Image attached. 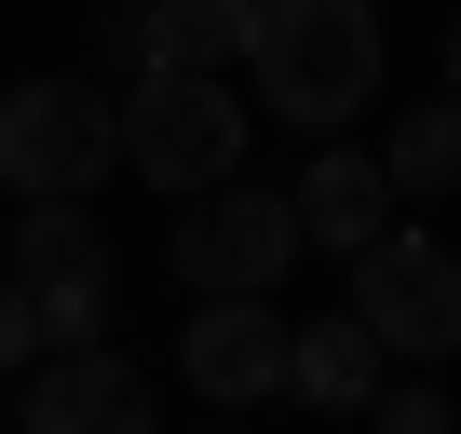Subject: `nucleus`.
<instances>
[{
  "label": "nucleus",
  "mask_w": 461,
  "mask_h": 434,
  "mask_svg": "<svg viewBox=\"0 0 461 434\" xmlns=\"http://www.w3.org/2000/svg\"><path fill=\"white\" fill-rule=\"evenodd\" d=\"M380 0H258L245 28V95L258 122H299V136H339L366 95H380Z\"/></svg>",
  "instance_id": "obj_1"
},
{
  "label": "nucleus",
  "mask_w": 461,
  "mask_h": 434,
  "mask_svg": "<svg viewBox=\"0 0 461 434\" xmlns=\"http://www.w3.org/2000/svg\"><path fill=\"white\" fill-rule=\"evenodd\" d=\"M245 122L258 109H230V68H136L122 82V163L149 190H217V176H245Z\"/></svg>",
  "instance_id": "obj_2"
},
{
  "label": "nucleus",
  "mask_w": 461,
  "mask_h": 434,
  "mask_svg": "<svg viewBox=\"0 0 461 434\" xmlns=\"http://www.w3.org/2000/svg\"><path fill=\"white\" fill-rule=\"evenodd\" d=\"M109 163H122V95H95V82H14L0 95V190L82 203Z\"/></svg>",
  "instance_id": "obj_3"
},
{
  "label": "nucleus",
  "mask_w": 461,
  "mask_h": 434,
  "mask_svg": "<svg viewBox=\"0 0 461 434\" xmlns=\"http://www.w3.org/2000/svg\"><path fill=\"white\" fill-rule=\"evenodd\" d=\"M299 245H312V231H299L285 190L217 176V190H190V217H176V285H190V299H272Z\"/></svg>",
  "instance_id": "obj_4"
},
{
  "label": "nucleus",
  "mask_w": 461,
  "mask_h": 434,
  "mask_svg": "<svg viewBox=\"0 0 461 434\" xmlns=\"http://www.w3.org/2000/svg\"><path fill=\"white\" fill-rule=\"evenodd\" d=\"M353 312L380 326V353H407V366H447L461 353V258H447V231H393L380 245H353Z\"/></svg>",
  "instance_id": "obj_5"
},
{
  "label": "nucleus",
  "mask_w": 461,
  "mask_h": 434,
  "mask_svg": "<svg viewBox=\"0 0 461 434\" xmlns=\"http://www.w3.org/2000/svg\"><path fill=\"white\" fill-rule=\"evenodd\" d=\"M14 285L41 312V353L55 339H95L109 326V231H95L82 203H28L14 217Z\"/></svg>",
  "instance_id": "obj_6"
},
{
  "label": "nucleus",
  "mask_w": 461,
  "mask_h": 434,
  "mask_svg": "<svg viewBox=\"0 0 461 434\" xmlns=\"http://www.w3.org/2000/svg\"><path fill=\"white\" fill-rule=\"evenodd\" d=\"M285 339H299V326H285L272 299H203V312L176 326V366H190V393H203V407L245 420L258 393H285Z\"/></svg>",
  "instance_id": "obj_7"
},
{
  "label": "nucleus",
  "mask_w": 461,
  "mask_h": 434,
  "mask_svg": "<svg viewBox=\"0 0 461 434\" xmlns=\"http://www.w3.org/2000/svg\"><path fill=\"white\" fill-rule=\"evenodd\" d=\"M28 434H163L149 420V380L109 353V339H55L41 366H28V407H14Z\"/></svg>",
  "instance_id": "obj_8"
},
{
  "label": "nucleus",
  "mask_w": 461,
  "mask_h": 434,
  "mask_svg": "<svg viewBox=\"0 0 461 434\" xmlns=\"http://www.w3.org/2000/svg\"><path fill=\"white\" fill-rule=\"evenodd\" d=\"M258 28V0H109V55L122 68H230Z\"/></svg>",
  "instance_id": "obj_9"
},
{
  "label": "nucleus",
  "mask_w": 461,
  "mask_h": 434,
  "mask_svg": "<svg viewBox=\"0 0 461 434\" xmlns=\"http://www.w3.org/2000/svg\"><path fill=\"white\" fill-rule=\"evenodd\" d=\"M299 231L326 245V258H353V245H380L393 231V176H380V149H353V136H326L312 163H299Z\"/></svg>",
  "instance_id": "obj_10"
},
{
  "label": "nucleus",
  "mask_w": 461,
  "mask_h": 434,
  "mask_svg": "<svg viewBox=\"0 0 461 434\" xmlns=\"http://www.w3.org/2000/svg\"><path fill=\"white\" fill-rule=\"evenodd\" d=\"M380 366H393V353H380V326H366L353 299L285 339V393H299V407H380Z\"/></svg>",
  "instance_id": "obj_11"
},
{
  "label": "nucleus",
  "mask_w": 461,
  "mask_h": 434,
  "mask_svg": "<svg viewBox=\"0 0 461 434\" xmlns=\"http://www.w3.org/2000/svg\"><path fill=\"white\" fill-rule=\"evenodd\" d=\"M380 176H393V203H407V190H461V95L407 109V122L380 136Z\"/></svg>",
  "instance_id": "obj_12"
},
{
  "label": "nucleus",
  "mask_w": 461,
  "mask_h": 434,
  "mask_svg": "<svg viewBox=\"0 0 461 434\" xmlns=\"http://www.w3.org/2000/svg\"><path fill=\"white\" fill-rule=\"evenodd\" d=\"M14 366H41V312H28L14 272H0V380H14Z\"/></svg>",
  "instance_id": "obj_13"
},
{
  "label": "nucleus",
  "mask_w": 461,
  "mask_h": 434,
  "mask_svg": "<svg viewBox=\"0 0 461 434\" xmlns=\"http://www.w3.org/2000/svg\"><path fill=\"white\" fill-rule=\"evenodd\" d=\"M380 434H447V393H434V380H393V393H380Z\"/></svg>",
  "instance_id": "obj_14"
},
{
  "label": "nucleus",
  "mask_w": 461,
  "mask_h": 434,
  "mask_svg": "<svg viewBox=\"0 0 461 434\" xmlns=\"http://www.w3.org/2000/svg\"><path fill=\"white\" fill-rule=\"evenodd\" d=\"M447 95H461V14H447Z\"/></svg>",
  "instance_id": "obj_15"
},
{
  "label": "nucleus",
  "mask_w": 461,
  "mask_h": 434,
  "mask_svg": "<svg viewBox=\"0 0 461 434\" xmlns=\"http://www.w3.org/2000/svg\"><path fill=\"white\" fill-rule=\"evenodd\" d=\"M0 434H28V420H0Z\"/></svg>",
  "instance_id": "obj_16"
},
{
  "label": "nucleus",
  "mask_w": 461,
  "mask_h": 434,
  "mask_svg": "<svg viewBox=\"0 0 461 434\" xmlns=\"http://www.w3.org/2000/svg\"><path fill=\"white\" fill-rule=\"evenodd\" d=\"M217 434H230V407H217Z\"/></svg>",
  "instance_id": "obj_17"
}]
</instances>
